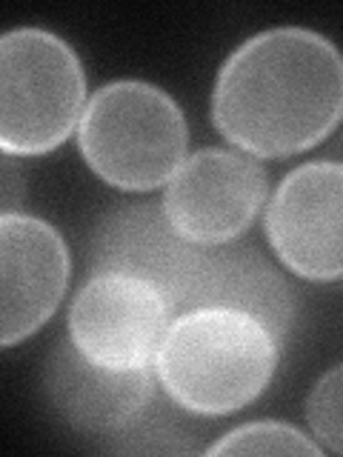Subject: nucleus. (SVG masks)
I'll return each mask as SVG.
<instances>
[{
    "label": "nucleus",
    "instance_id": "11",
    "mask_svg": "<svg viewBox=\"0 0 343 457\" xmlns=\"http://www.w3.org/2000/svg\"><path fill=\"white\" fill-rule=\"evenodd\" d=\"M232 309L261 320L280 343L295 323V292L255 246H206L192 295L183 312Z\"/></svg>",
    "mask_w": 343,
    "mask_h": 457
},
{
    "label": "nucleus",
    "instance_id": "3",
    "mask_svg": "<svg viewBox=\"0 0 343 457\" xmlns=\"http://www.w3.org/2000/svg\"><path fill=\"white\" fill-rule=\"evenodd\" d=\"M78 146L95 175L126 192H152L186 161L189 126L163 89L143 80H114L89 97Z\"/></svg>",
    "mask_w": 343,
    "mask_h": 457
},
{
    "label": "nucleus",
    "instance_id": "13",
    "mask_svg": "<svg viewBox=\"0 0 343 457\" xmlns=\"http://www.w3.org/2000/svg\"><path fill=\"white\" fill-rule=\"evenodd\" d=\"M306 420L326 452L343 454V363L314 383L306 397Z\"/></svg>",
    "mask_w": 343,
    "mask_h": 457
},
{
    "label": "nucleus",
    "instance_id": "10",
    "mask_svg": "<svg viewBox=\"0 0 343 457\" xmlns=\"http://www.w3.org/2000/svg\"><path fill=\"white\" fill-rule=\"evenodd\" d=\"M155 366L106 369L71 340L57 343L43 371L52 409L83 435L114 437L129 432L155 403Z\"/></svg>",
    "mask_w": 343,
    "mask_h": 457
},
{
    "label": "nucleus",
    "instance_id": "7",
    "mask_svg": "<svg viewBox=\"0 0 343 457\" xmlns=\"http://www.w3.org/2000/svg\"><path fill=\"white\" fill-rule=\"evenodd\" d=\"M266 237L306 280H343V163L309 161L286 175L266 206Z\"/></svg>",
    "mask_w": 343,
    "mask_h": 457
},
{
    "label": "nucleus",
    "instance_id": "8",
    "mask_svg": "<svg viewBox=\"0 0 343 457\" xmlns=\"http://www.w3.org/2000/svg\"><path fill=\"white\" fill-rule=\"evenodd\" d=\"M206 246H195L175 232L161 204H121L97 220L86 246L92 275H129L152 283L175 318L192 295Z\"/></svg>",
    "mask_w": 343,
    "mask_h": 457
},
{
    "label": "nucleus",
    "instance_id": "2",
    "mask_svg": "<svg viewBox=\"0 0 343 457\" xmlns=\"http://www.w3.org/2000/svg\"><path fill=\"white\" fill-rule=\"evenodd\" d=\"M278 354L280 340L252 314L192 309L172 320L155 357V375L178 409L223 418L264 395Z\"/></svg>",
    "mask_w": 343,
    "mask_h": 457
},
{
    "label": "nucleus",
    "instance_id": "4",
    "mask_svg": "<svg viewBox=\"0 0 343 457\" xmlns=\"http://www.w3.org/2000/svg\"><path fill=\"white\" fill-rule=\"evenodd\" d=\"M86 109V75L75 49L38 26L0 37V146L12 157L57 149Z\"/></svg>",
    "mask_w": 343,
    "mask_h": 457
},
{
    "label": "nucleus",
    "instance_id": "6",
    "mask_svg": "<svg viewBox=\"0 0 343 457\" xmlns=\"http://www.w3.org/2000/svg\"><path fill=\"white\" fill-rule=\"evenodd\" d=\"M175 309L152 283L92 275L69 306V340L106 369L155 366Z\"/></svg>",
    "mask_w": 343,
    "mask_h": 457
},
{
    "label": "nucleus",
    "instance_id": "12",
    "mask_svg": "<svg viewBox=\"0 0 343 457\" xmlns=\"http://www.w3.org/2000/svg\"><path fill=\"white\" fill-rule=\"evenodd\" d=\"M206 454H266V457L306 454V457H318V454H323V446L289 423L255 420V423L238 426L232 432H226L218 443H212Z\"/></svg>",
    "mask_w": 343,
    "mask_h": 457
},
{
    "label": "nucleus",
    "instance_id": "1",
    "mask_svg": "<svg viewBox=\"0 0 343 457\" xmlns=\"http://www.w3.org/2000/svg\"><path fill=\"white\" fill-rule=\"evenodd\" d=\"M218 132L252 157H292L343 120V54L304 26H278L226 57L212 92Z\"/></svg>",
    "mask_w": 343,
    "mask_h": 457
},
{
    "label": "nucleus",
    "instance_id": "5",
    "mask_svg": "<svg viewBox=\"0 0 343 457\" xmlns=\"http://www.w3.org/2000/svg\"><path fill=\"white\" fill-rule=\"evenodd\" d=\"M266 200V169L247 152L200 149L166 183L161 206L195 246H223L255 223Z\"/></svg>",
    "mask_w": 343,
    "mask_h": 457
},
{
    "label": "nucleus",
    "instance_id": "9",
    "mask_svg": "<svg viewBox=\"0 0 343 457\" xmlns=\"http://www.w3.org/2000/svg\"><path fill=\"white\" fill-rule=\"evenodd\" d=\"M71 275L61 232L40 218L6 212L0 218V343L32 337L61 306Z\"/></svg>",
    "mask_w": 343,
    "mask_h": 457
}]
</instances>
